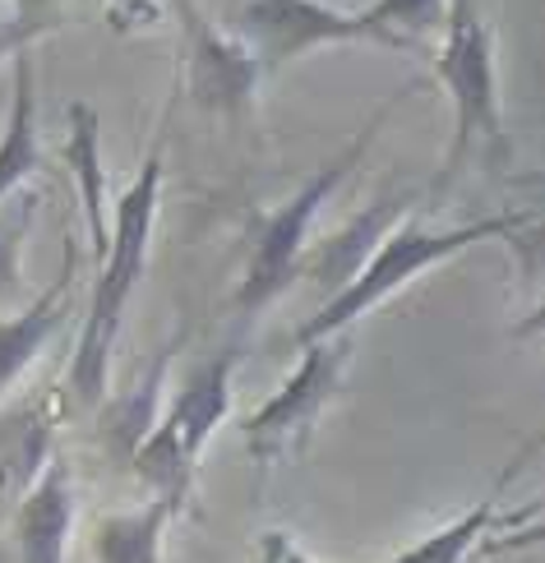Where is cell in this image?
Instances as JSON below:
<instances>
[{"instance_id": "e0dca14e", "label": "cell", "mask_w": 545, "mask_h": 563, "mask_svg": "<svg viewBox=\"0 0 545 563\" xmlns=\"http://www.w3.org/2000/svg\"><path fill=\"white\" fill-rule=\"evenodd\" d=\"M37 199L14 190L0 203V305H14L23 296V241L33 231Z\"/></svg>"}, {"instance_id": "277c9868", "label": "cell", "mask_w": 545, "mask_h": 563, "mask_svg": "<svg viewBox=\"0 0 545 563\" xmlns=\"http://www.w3.org/2000/svg\"><path fill=\"white\" fill-rule=\"evenodd\" d=\"M421 84H402L393 98H384L374 111H370V121L347 139V144L324 162V167L301 185V190L287 199V203H277L273 213L259 222L254 231V250H250V264H246V277H241V287H236V314L241 319H254V314H264L269 305L292 287V282L301 277V260H305V245H310V227L315 218L324 213V203L338 195V185L351 176L366 162V153L374 148V139L379 130H384L389 115L412 98Z\"/></svg>"}, {"instance_id": "ba28073f", "label": "cell", "mask_w": 545, "mask_h": 563, "mask_svg": "<svg viewBox=\"0 0 545 563\" xmlns=\"http://www.w3.org/2000/svg\"><path fill=\"white\" fill-rule=\"evenodd\" d=\"M181 19H185V84H189V98H195L204 111H218V115H236L246 111L264 69L250 56V46L222 33L212 23L181 0Z\"/></svg>"}, {"instance_id": "ffe728a7", "label": "cell", "mask_w": 545, "mask_h": 563, "mask_svg": "<svg viewBox=\"0 0 545 563\" xmlns=\"http://www.w3.org/2000/svg\"><path fill=\"white\" fill-rule=\"evenodd\" d=\"M254 563H315V559L296 545V536H292V531L269 527L264 536H259V554H254Z\"/></svg>"}, {"instance_id": "4fadbf2b", "label": "cell", "mask_w": 545, "mask_h": 563, "mask_svg": "<svg viewBox=\"0 0 545 563\" xmlns=\"http://www.w3.org/2000/svg\"><path fill=\"white\" fill-rule=\"evenodd\" d=\"M176 504L153 495L144 508L107 512L88 527V554L92 563H162V541L176 518Z\"/></svg>"}, {"instance_id": "44dd1931", "label": "cell", "mask_w": 545, "mask_h": 563, "mask_svg": "<svg viewBox=\"0 0 545 563\" xmlns=\"http://www.w3.org/2000/svg\"><path fill=\"white\" fill-rule=\"evenodd\" d=\"M61 5H65V0H14V14H10V19L23 23V29H29L33 37H42V33L61 19Z\"/></svg>"}, {"instance_id": "2e32d148", "label": "cell", "mask_w": 545, "mask_h": 563, "mask_svg": "<svg viewBox=\"0 0 545 563\" xmlns=\"http://www.w3.org/2000/svg\"><path fill=\"white\" fill-rule=\"evenodd\" d=\"M0 449H6V457H0V489H14V495H23V489H29V481L42 472L46 453L56 449L46 416H42V411L14 416L10 426H6V434H0Z\"/></svg>"}, {"instance_id": "7a4b0ae2", "label": "cell", "mask_w": 545, "mask_h": 563, "mask_svg": "<svg viewBox=\"0 0 545 563\" xmlns=\"http://www.w3.org/2000/svg\"><path fill=\"white\" fill-rule=\"evenodd\" d=\"M527 227H532V218H517V213L471 218V222H458V227H421L407 213V222L389 227V236L370 250V260L351 273L334 296H324L319 310L296 328L292 346L301 351V346H310L319 338L347 333V328H357L389 296L412 287L425 268H439V264L454 260V254H462L471 245H486V241H517Z\"/></svg>"}, {"instance_id": "30bf717a", "label": "cell", "mask_w": 545, "mask_h": 563, "mask_svg": "<svg viewBox=\"0 0 545 563\" xmlns=\"http://www.w3.org/2000/svg\"><path fill=\"white\" fill-rule=\"evenodd\" d=\"M75 277H79V245L65 241V264H61L52 287L42 296H33L19 314L0 319V393H10L23 379V369L42 356V346L52 342V333L65 319V300H69Z\"/></svg>"}, {"instance_id": "52a82bcc", "label": "cell", "mask_w": 545, "mask_h": 563, "mask_svg": "<svg viewBox=\"0 0 545 563\" xmlns=\"http://www.w3.org/2000/svg\"><path fill=\"white\" fill-rule=\"evenodd\" d=\"M347 361H351V328L301 346V365L292 369V379L254 416H246V453L264 466L277 462L282 453H296L301 443L315 434L324 407L334 402V393L347 374Z\"/></svg>"}, {"instance_id": "9a60e30c", "label": "cell", "mask_w": 545, "mask_h": 563, "mask_svg": "<svg viewBox=\"0 0 545 563\" xmlns=\"http://www.w3.org/2000/svg\"><path fill=\"white\" fill-rule=\"evenodd\" d=\"M504 485H509V476L490 489V495L471 508V512H462V518H454L448 527H439V531H430L425 541H416V545H407L397 559H389V563H462L471 550H477L481 541H486V531H490V522H494V504H500V495H504Z\"/></svg>"}, {"instance_id": "6da1fadb", "label": "cell", "mask_w": 545, "mask_h": 563, "mask_svg": "<svg viewBox=\"0 0 545 563\" xmlns=\"http://www.w3.org/2000/svg\"><path fill=\"white\" fill-rule=\"evenodd\" d=\"M162 144H167V125L157 130L153 148L144 157V167L130 180V190L116 203V227L107 254L98 260V277L84 305V323H79V342H75V361H69V397L79 411H98L111 397V351L121 338L126 323V305L139 287V277L149 268V245H153V227H157V203H162Z\"/></svg>"}, {"instance_id": "9c48e42d", "label": "cell", "mask_w": 545, "mask_h": 563, "mask_svg": "<svg viewBox=\"0 0 545 563\" xmlns=\"http://www.w3.org/2000/svg\"><path fill=\"white\" fill-rule=\"evenodd\" d=\"M69 527H75V466L61 449H52L42 472L19 495L14 563H65Z\"/></svg>"}, {"instance_id": "8fae6325", "label": "cell", "mask_w": 545, "mask_h": 563, "mask_svg": "<svg viewBox=\"0 0 545 563\" xmlns=\"http://www.w3.org/2000/svg\"><path fill=\"white\" fill-rule=\"evenodd\" d=\"M416 190H402V195H384V199H374L370 208H361L357 218H351L342 231H334L310 260H301V273H310L319 287L334 296L342 282L357 273L366 260H370V250L389 236V227H397V218H407L416 213Z\"/></svg>"}, {"instance_id": "ac0fdd59", "label": "cell", "mask_w": 545, "mask_h": 563, "mask_svg": "<svg viewBox=\"0 0 545 563\" xmlns=\"http://www.w3.org/2000/svg\"><path fill=\"white\" fill-rule=\"evenodd\" d=\"M167 361H172V351H167V356H157V365L149 369L144 388H134V397H121V402H111V397H107V402H111V430H107V434H111V449H116V453H134V443L153 430Z\"/></svg>"}, {"instance_id": "d6986e66", "label": "cell", "mask_w": 545, "mask_h": 563, "mask_svg": "<svg viewBox=\"0 0 545 563\" xmlns=\"http://www.w3.org/2000/svg\"><path fill=\"white\" fill-rule=\"evenodd\" d=\"M444 5H448V0H370L366 19L374 23V29L393 33V37L412 52V46H416L425 33H439Z\"/></svg>"}, {"instance_id": "7402d4cb", "label": "cell", "mask_w": 545, "mask_h": 563, "mask_svg": "<svg viewBox=\"0 0 545 563\" xmlns=\"http://www.w3.org/2000/svg\"><path fill=\"white\" fill-rule=\"evenodd\" d=\"M0 563H14V559H10V554H6V550H0Z\"/></svg>"}, {"instance_id": "5bb4252c", "label": "cell", "mask_w": 545, "mask_h": 563, "mask_svg": "<svg viewBox=\"0 0 545 563\" xmlns=\"http://www.w3.org/2000/svg\"><path fill=\"white\" fill-rule=\"evenodd\" d=\"M65 167L79 185V203H84V222H88V241H92V254H107V241H111V227L102 222V121L98 111L88 102H75L69 107V134H65Z\"/></svg>"}, {"instance_id": "603a6c76", "label": "cell", "mask_w": 545, "mask_h": 563, "mask_svg": "<svg viewBox=\"0 0 545 563\" xmlns=\"http://www.w3.org/2000/svg\"><path fill=\"white\" fill-rule=\"evenodd\" d=\"M0 5H6V0H0Z\"/></svg>"}, {"instance_id": "3957f363", "label": "cell", "mask_w": 545, "mask_h": 563, "mask_svg": "<svg viewBox=\"0 0 545 563\" xmlns=\"http://www.w3.org/2000/svg\"><path fill=\"white\" fill-rule=\"evenodd\" d=\"M435 75L454 102V139H448V153L430 185V199H444L448 185L467 172L477 153H486L494 167L513 162V139L504 130L500 107V69H494V33L481 0H448L444 5Z\"/></svg>"}, {"instance_id": "5b68a950", "label": "cell", "mask_w": 545, "mask_h": 563, "mask_svg": "<svg viewBox=\"0 0 545 563\" xmlns=\"http://www.w3.org/2000/svg\"><path fill=\"white\" fill-rule=\"evenodd\" d=\"M231 379H236V346H222L218 356L189 365L181 388L172 393V402L162 407L153 430L130 453L139 481L153 495L172 499L176 508L189 499V485H195L208 439L231 416Z\"/></svg>"}, {"instance_id": "8992f818", "label": "cell", "mask_w": 545, "mask_h": 563, "mask_svg": "<svg viewBox=\"0 0 545 563\" xmlns=\"http://www.w3.org/2000/svg\"><path fill=\"white\" fill-rule=\"evenodd\" d=\"M236 37L250 46L264 75H277L310 52L328 46H393L407 52L393 33L374 29L366 10H342L334 0H241L236 10Z\"/></svg>"}, {"instance_id": "7c38bea8", "label": "cell", "mask_w": 545, "mask_h": 563, "mask_svg": "<svg viewBox=\"0 0 545 563\" xmlns=\"http://www.w3.org/2000/svg\"><path fill=\"white\" fill-rule=\"evenodd\" d=\"M10 65H14V79H10V115H6V130H0V203H6L14 190H23L42 167L33 46H14Z\"/></svg>"}]
</instances>
